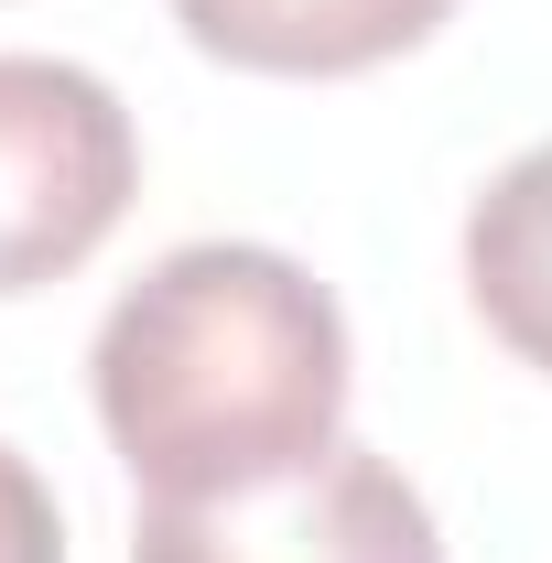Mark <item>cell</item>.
<instances>
[{
  "mask_svg": "<svg viewBox=\"0 0 552 563\" xmlns=\"http://www.w3.org/2000/svg\"><path fill=\"white\" fill-rule=\"evenodd\" d=\"M98 422L152 498L261 488L346 422L336 292L261 239L163 250L98 325Z\"/></svg>",
  "mask_w": 552,
  "mask_h": 563,
  "instance_id": "cell-1",
  "label": "cell"
},
{
  "mask_svg": "<svg viewBox=\"0 0 552 563\" xmlns=\"http://www.w3.org/2000/svg\"><path fill=\"white\" fill-rule=\"evenodd\" d=\"M141 196L120 87L55 55H0V292H44L109 250Z\"/></svg>",
  "mask_w": 552,
  "mask_h": 563,
  "instance_id": "cell-2",
  "label": "cell"
},
{
  "mask_svg": "<svg viewBox=\"0 0 552 563\" xmlns=\"http://www.w3.org/2000/svg\"><path fill=\"white\" fill-rule=\"evenodd\" d=\"M131 563H444V531L390 455L325 444L261 488L152 498Z\"/></svg>",
  "mask_w": 552,
  "mask_h": 563,
  "instance_id": "cell-3",
  "label": "cell"
},
{
  "mask_svg": "<svg viewBox=\"0 0 552 563\" xmlns=\"http://www.w3.org/2000/svg\"><path fill=\"white\" fill-rule=\"evenodd\" d=\"M455 0H174L185 44L239 76H368L412 55Z\"/></svg>",
  "mask_w": 552,
  "mask_h": 563,
  "instance_id": "cell-4",
  "label": "cell"
},
{
  "mask_svg": "<svg viewBox=\"0 0 552 563\" xmlns=\"http://www.w3.org/2000/svg\"><path fill=\"white\" fill-rule=\"evenodd\" d=\"M466 292L487 336L552 379V141L520 152L466 217Z\"/></svg>",
  "mask_w": 552,
  "mask_h": 563,
  "instance_id": "cell-5",
  "label": "cell"
},
{
  "mask_svg": "<svg viewBox=\"0 0 552 563\" xmlns=\"http://www.w3.org/2000/svg\"><path fill=\"white\" fill-rule=\"evenodd\" d=\"M0 563H66V520H55V488L33 477V455L0 444Z\"/></svg>",
  "mask_w": 552,
  "mask_h": 563,
  "instance_id": "cell-6",
  "label": "cell"
}]
</instances>
